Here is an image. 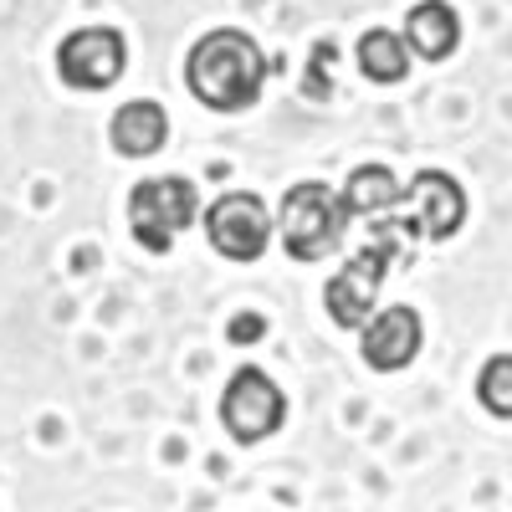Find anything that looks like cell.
Returning <instances> with one entry per match:
<instances>
[{"mask_svg": "<svg viewBox=\"0 0 512 512\" xmlns=\"http://www.w3.org/2000/svg\"><path fill=\"white\" fill-rule=\"evenodd\" d=\"M205 236L221 256H231V262H256L272 241V210L262 205V195L231 190L205 210Z\"/></svg>", "mask_w": 512, "mask_h": 512, "instance_id": "6", "label": "cell"}, {"mask_svg": "<svg viewBox=\"0 0 512 512\" xmlns=\"http://www.w3.org/2000/svg\"><path fill=\"white\" fill-rule=\"evenodd\" d=\"M282 420H287V395L277 390V379L267 369H236L231 384H226V395H221V425H226V436L236 446H256V441H267L272 431H282Z\"/></svg>", "mask_w": 512, "mask_h": 512, "instance_id": "5", "label": "cell"}, {"mask_svg": "<svg viewBox=\"0 0 512 512\" xmlns=\"http://www.w3.org/2000/svg\"><path fill=\"white\" fill-rule=\"evenodd\" d=\"M344 226H349L344 190H333L323 180H303L282 195L277 231H282L287 256H297V262H323V256H333L338 241H344Z\"/></svg>", "mask_w": 512, "mask_h": 512, "instance_id": "3", "label": "cell"}, {"mask_svg": "<svg viewBox=\"0 0 512 512\" xmlns=\"http://www.w3.org/2000/svg\"><path fill=\"white\" fill-rule=\"evenodd\" d=\"M477 400L497 415V420H512V354H492L477 374Z\"/></svg>", "mask_w": 512, "mask_h": 512, "instance_id": "14", "label": "cell"}, {"mask_svg": "<svg viewBox=\"0 0 512 512\" xmlns=\"http://www.w3.org/2000/svg\"><path fill=\"white\" fill-rule=\"evenodd\" d=\"M359 349H364V364L379 369V374H395L405 369L415 354H420V313L395 303V308H379L364 333H359Z\"/></svg>", "mask_w": 512, "mask_h": 512, "instance_id": "9", "label": "cell"}, {"mask_svg": "<svg viewBox=\"0 0 512 512\" xmlns=\"http://www.w3.org/2000/svg\"><path fill=\"white\" fill-rule=\"evenodd\" d=\"M405 256H410V246L395 241V221H384L379 236L354 256V262H344V267L328 277V287H323L328 318H333L338 328H364V323L374 318V303H379L384 277H390V267L405 262Z\"/></svg>", "mask_w": 512, "mask_h": 512, "instance_id": "2", "label": "cell"}, {"mask_svg": "<svg viewBox=\"0 0 512 512\" xmlns=\"http://www.w3.org/2000/svg\"><path fill=\"white\" fill-rule=\"evenodd\" d=\"M405 226L425 241H446L461 231L466 221V195L461 185L446 175V169H420V175L405 185Z\"/></svg>", "mask_w": 512, "mask_h": 512, "instance_id": "8", "label": "cell"}, {"mask_svg": "<svg viewBox=\"0 0 512 512\" xmlns=\"http://www.w3.org/2000/svg\"><path fill=\"white\" fill-rule=\"evenodd\" d=\"M359 72L369 82H405L410 72V47H405V36L390 31V26H374L359 36Z\"/></svg>", "mask_w": 512, "mask_h": 512, "instance_id": "13", "label": "cell"}, {"mask_svg": "<svg viewBox=\"0 0 512 512\" xmlns=\"http://www.w3.org/2000/svg\"><path fill=\"white\" fill-rule=\"evenodd\" d=\"M262 333H267V318H262V313H241V318L231 323V344H256Z\"/></svg>", "mask_w": 512, "mask_h": 512, "instance_id": "15", "label": "cell"}, {"mask_svg": "<svg viewBox=\"0 0 512 512\" xmlns=\"http://www.w3.org/2000/svg\"><path fill=\"white\" fill-rule=\"evenodd\" d=\"M123 62H128V47H123V36L113 26H82L57 47L62 82L67 88H82V93L113 88V82L123 77Z\"/></svg>", "mask_w": 512, "mask_h": 512, "instance_id": "7", "label": "cell"}, {"mask_svg": "<svg viewBox=\"0 0 512 512\" xmlns=\"http://www.w3.org/2000/svg\"><path fill=\"white\" fill-rule=\"evenodd\" d=\"M190 221H195V185L185 175L139 180L128 190V226H134V241L144 251L164 256Z\"/></svg>", "mask_w": 512, "mask_h": 512, "instance_id": "4", "label": "cell"}, {"mask_svg": "<svg viewBox=\"0 0 512 512\" xmlns=\"http://www.w3.org/2000/svg\"><path fill=\"white\" fill-rule=\"evenodd\" d=\"M185 82L190 93L216 108V113H241L262 98V82H267V57L262 47L236 31V26H221V31H205L190 57H185Z\"/></svg>", "mask_w": 512, "mask_h": 512, "instance_id": "1", "label": "cell"}, {"mask_svg": "<svg viewBox=\"0 0 512 512\" xmlns=\"http://www.w3.org/2000/svg\"><path fill=\"white\" fill-rule=\"evenodd\" d=\"M400 200H405V185L395 180V169H384V164H359L344 185L349 216H379V210H390Z\"/></svg>", "mask_w": 512, "mask_h": 512, "instance_id": "12", "label": "cell"}, {"mask_svg": "<svg viewBox=\"0 0 512 512\" xmlns=\"http://www.w3.org/2000/svg\"><path fill=\"white\" fill-rule=\"evenodd\" d=\"M108 139H113V149L128 154V159H149V154H159L164 139H169V113H164L159 103H149V98H134V103H123V108L113 113Z\"/></svg>", "mask_w": 512, "mask_h": 512, "instance_id": "10", "label": "cell"}, {"mask_svg": "<svg viewBox=\"0 0 512 512\" xmlns=\"http://www.w3.org/2000/svg\"><path fill=\"white\" fill-rule=\"evenodd\" d=\"M461 41V21L456 11L446 6V0H420V6H410L405 16V47L425 62H446L456 52Z\"/></svg>", "mask_w": 512, "mask_h": 512, "instance_id": "11", "label": "cell"}]
</instances>
